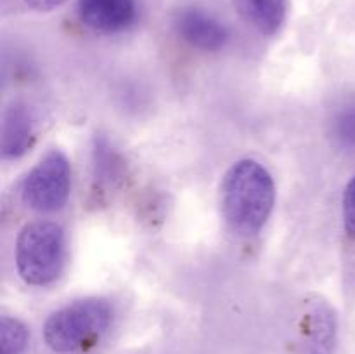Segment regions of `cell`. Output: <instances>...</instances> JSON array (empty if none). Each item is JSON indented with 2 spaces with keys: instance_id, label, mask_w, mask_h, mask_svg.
I'll return each instance as SVG.
<instances>
[{
  "instance_id": "6da1fadb",
  "label": "cell",
  "mask_w": 355,
  "mask_h": 354,
  "mask_svg": "<svg viewBox=\"0 0 355 354\" xmlns=\"http://www.w3.org/2000/svg\"><path fill=\"white\" fill-rule=\"evenodd\" d=\"M276 200L269 170L255 160H239L224 176L220 186L222 214L239 236H253L266 226Z\"/></svg>"
},
{
  "instance_id": "7a4b0ae2",
  "label": "cell",
  "mask_w": 355,
  "mask_h": 354,
  "mask_svg": "<svg viewBox=\"0 0 355 354\" xmlns=\"http://www.w3.org/2000/svg\"><path fill=\"white\" fill-rule=\"evenodd\" d=\"M66 236L59 224L37 221L21 229L16 242L17 273L24 283L47 287L64 267Z\"/></svg>"
},
{
  "instance_id": "3957f363",
  "label": "cell",
  "mask_w": 355,
  "mask_h": 354,
  "mask_svg": "<svg viewBox=\"0 0 355 354\" xmlns=\"http://www.w3.org/2000/svg\"><path fill=\"white\" fill-rule=\"evenodd\" d=\"M113 319V307L104 298H85L52 312L44 326V339L52 351L73 353L96 342Z\"/></svg>"
},
{
  "instance_id": "277c9868",
  "label": "cell",
  "mask_w": 355,
  "mask_h": 354,
  "mask_svg": "<svg viewBox=\"0 0 355 354\" xmlns=\"http://www.w3.org/2000/svg\"><path fill=\"white\" fill-rule=\"evenodd\" d=\"M71 189V165L59 149L49 151L24 177L21 200L28 208L42 214L61 210Z\"/></svg>"
},
{
  "instance_id": "5b68a950",
  "label": "cell",
  "mask_w": 355,
  "mask_h": 354,
  "mask_svg": "<svg viewBox=\"0 0 355 354\" xmlns=\"http://www.w3.org/2000/svg\"><path fill=\"white\" fill-rule=\"evenodd\" d=\"M177 35L191 47L203 52H218L227 45L229 30L217 16L201 7H184L173 17Z\"/></svg>"
},
{
  "instance_id": "8992f818",
  "label": "cell",
  "mask_w": 355,
  "mask_h": 354,
  "mask_svg": "<svg viewBox=\"0 0 355 354\" xmlns=\"http://www.w3.org/2000/svg\"><path fill=\"white\" fill-rule=\"evenodd\" d=\"M78 19L99 33H121L137 19L135 0H78Z\"/></svg>"
},
{
  "instance_id": "52a82bcc",
  "label": "cell",
  "mask_w": 355,
  "mask_h": 354,
  "mask_svg": "<svg viewBox=\"0 0 355 354\" xmlns=\"http://www.w3.org/2000/svg\"><path fill=\"white\" fill-rule=\"evenodd\" d=\"M0 151L3 160H16L31 148L35 139L33 118L23 104H12L3 113Z\"/></svg>"
},
{
  "instance_id": "ba28073f",
  "label": "cell",
  "mask_w": 355,
  "mask_h": 354,
  "mask_svg": "<svg viewBox=\"0 0 355 354\" xmlns=\"http://www.w3.org/2000/svg\"><path fill=\"white\" fill-rule=\"evenodd\" d=\"M239 16L259 33L272 37L283 28L288 0H234Z\"/></svg>"
},
{
  "instance_id": "9c48e42d",
  "label": "cell",
  "mask_w": 355,
  "mask_h": 354,
  "mask_svg": "<svg viewBox=\"0 0 355 354\" xmlns=\"http://www.w3.org/2000/svg\"><path fill=\"white\" fill-rule=\"evenodd\" d=\"M335 316L328 307H315L309 325V347L312 354H329L335 346Z\"/></svg>"
},
{
  "instance_id": "30bf717a",
  "label": "cell",
  "mask_w": 355,
  "mask_h": 354,
  "mask_svg": "<svg viewBox=\"0 0 355 354\" xmlns=\"http://www.w3.org/2000/svg\"><path fill=\"white\" fill-rule=\"evenodd\" d=\"M28 344V330L19 319L3 316L0 319V347L2 354H23Z\"/></svg>"
},
{
  "instance_id": "8fae6325",
  "label": "cell",
  "mask_w": 355,
  "mask_h": 354,
  "mask_svg": "<svg viewBox=\"0 0 355 354\" xmlns=\"http://www.w3.org/2000/svg\"><path fill=\"white\" fill-rule=\"evenodd\" d=\"M94 165H96V177L103 183H114L120 176V158L116 153L110 148L103 137L96 141V148H94Z\"/></svg>"
},
{
  "instance_id": "7c38bea8",
  "label": "cell",
  "mask_w": 355,
  "mask_h": 354,
  "mask_svg": "<svg viewBox=\"0 0 355 354\" xmlns=\"http://www.w3.org/2000/svg\"><path fill=\"white\" fill-rule=\"evenodd\" d=\"M333 137L342 148L355 146V104L336 115L333 121Z\"/></svg>"
},
{
  "instance_id": "4fadbf2b",
  "label": "cell",
  "mask_w": 355,
  "mask_h": 354,
  "mask_svg": "<svg viewBox=\"0 0 355 354\" xmlns=\"http://www.w3.org/2000/svg\"><path fill=\"white\" fill-rule=\"evenodd\" d=\"M343 222L350 238L355 239V176L343 194Z\"/></svg>"
},
{
  "instance_id": "5bb4252c",
  "label": "cell",
  "mask_w": 355,
  "mask_h": 354,
  "mask_svg": "<svg viewBox=\"0 0 355 354\" xmlns=\"http://www.w3.org/2000/svg\"><path fill=\"white\" fill-rule=\"evenodd\" d=\"M66 0H24L28 7L35 10H40V12H49V10H54L58 7H61Z\"/></svg>"
}]
</instances>
